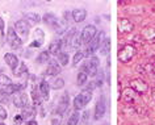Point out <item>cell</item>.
<instances>
[{"instance_id": "836d02e7", "label": "cell", "mask_w": 155, "mask_h": 125, "mask_svg": "<svg viewBox=\"0 0 155 125\" xmlns=\"http://www.w3.org/2000/svg\"><path fill=\"white\" fill-rule=\"evenodd\" d=\"M63 86H64V80L62 79V78H58V79L53 82V84L50 86V87L53 90H61V88H63Z\"/></svg>"}, {"instance_id": "d590c367", "label": "cell", "mask_w": 155, "mask_h": 125, "mask_svg": "<svg viewBox=\"0 0 155 125\" xmlns=\"http://www.w3.org/2000/svg\"><path fill=\"white\" fill-rule=\"evenodd\" d=\"M72 46V48H75V49H78L80 45H82V38H80V34H76L75 37L72 38V41H71V44H70Z\"/></svg>"}, {"instance_id": "8992f818", "label": "cell", "mask_w": 155, "mask_h": 125, "mask_svg": "<svg viewBox=\"0 0 155 125\" xmlns=\"http://www.w3.org/2000/svg\"><path fill=\"white\" fill-rule=\"evenodd\" d=\"M105 111H107L105 96L101 95L99 97L97 103H96V107H95V120H100V119H101V117L105 115Z\"/></svg>"}, {"instance_id": "cb8c5ba5", "label": "cell", "mask_w": 155, "mask_h": 125, "mask_svg": "<svg viewBox=\"0 0 155 125\" xmlns=\"http://www.w3.org/2000/svg\"><path fill=\"white\" fill-rule=\"evenodd\" d=\"M100 50H101L103 56H108V54H109V52H110V40L109 38H105V40H104L101 46H100Z\"/></svg>"}, {"instance_id": "484cf974", "label": "cell", "mask_w": 155, "mask_h": 125, "mask_svg": "<svg viewBox=\"0 0 155 125\" xmlns=\"http://www.w3.org/2000/svg\"><path fill=\"white\" fill-rule=\"evenodd\" d=\"M84 107H86V103L83 101L82 96H80V93H79V95L74 99V108H75L76 111H79V109H83Z\"/></svg>"}, {"instance_id": "277c9868", "label": "cell", "mask_w": 155, "mask_h": 125, "mask_svg": "<svg viewBox=\"0 0 155 125\" xmlns=\"http://www.w3.org/2000/svg\"><path fill=\"white\" fill-rule=\"evenodd\" d=\"M7 41H8V45L12 49H18V48H21V46H22L21 38L17 36L15 28H11V26H9L8 32H7Z\"/></svg>"}, {"instance_id": "d4e9b609", "label": "cell", "mask_w": 155, "mask_h": 125, "mask_svg": "<svg viewBox=\"0 0 155 125\" xmlns=\"http://www.w3.org/2000/svg\"><path fill=\"white\" fill-rule=\"evenodd\" d=\"M25 73H28V69H26V65L24 63V62L18 63V66L16 67V70H13V74H15L16 76H21V75H24Z\"/></svg>"}, {"instance_id": "d6a6232c", "label": "cell", "mask_w": 155, "mask_h": 125, "mask_svg": "<svg viewBox=\"0 0 155 125\" xmlns=\"http://www.w3.org/2000/svg\"><path fill=\"white\" fill-rule=\"evenodd\" d=\"M58 62L61 66H66L68 63V54L67 53H59L58 54Z\"/></svg>"}, {"instance_id": "ee69618b", "label": "cell", "mask_w": 155, "mask_h": 125, "mask_svg": "<svg viewBox=\"0 0 155 125\" xmlns=\"http://www.w3.org/2000/svg\"><path fill=\"white\" fill-rule=\"evenodd\" d=\"M4 32V20L0 17V33Z\"/></svg>"}, {"instance_id": "4dcf8cb0", "label": "cell", "mask_w": 155, "mask_h": 125, "mask_svg": "<svg viewBox=\"0 0 155 125\" xmlns=\"http://www.w3.org/2000/svg\"><path fill=\"white\" fill-rule=\"evenodd\" d=\"M84 57H86V56H84L83 52H76L75 56H74V58H72V66H78L80 62L83 61Z\"/></svg>"}, {"instance_id": "9a60e30c", "label": "cell", "mask_w": 155, "mask_h": 125, "mask_svg": "<svg viewBox=\"0 0 155 125\" xmlns=\"http://www.w3.org/2000/svg\"><path fill=\"white\" fill-rule=\"evenodd\" d=\"M4 62L9 66L11 69H12V71H13V70H16L18 63H20V62H18V58L15 56L13 53H7L4 56Z\"/></svg>"}, {"instance_id": "9c48e42d", "label": "cell", "mask_w": 155, "mask_h": 125, "mask_svg": "<svg viewBox=\"0 0 155 125\" xmlns=\"http://www.w3.org/2000/svg\"><path fill=\"white\" fill-rule=\"evenodd\" d=\"M13 104L16 105L17 108H21L24 109L25 107H28L29 105V97L26 93H22V92H18L13 97Z\"/></svg>"}, {"instance_id": "6da1fadb", "label": "cell", "mask_w": 155, "mask_h": 125, "mask_svg": "<svg viewBox=\"0 0 155 125\" xmlns=\"http://www.w3.org/2000/svg\"><path fill=\"white\" fill-rule=\"evenodd\" d=\"M104 40H105V32H104V30H100V32H97V34L95 36L94 40H92L90 44L87 45V50H86V53H84V56H86V57L94 56L96 50L101 46Z\"/></svg>"}, {"instance_id": "ac0fdd59", "label": "cell", "mask_w": 155, "mask_h": 125, "mask_svg": "<svg viewBox=\"0 0 155 125\" xmlns=\"http://www.w3.org/2000/svg\"><path fill=\"white\" fill-rule=\"evenodd\" d=\"M38 88H40V92H41V96L44 100H49L50 97V86L49 83L46 82L45 79H42L40 82V86H38Z\"/></svg>"}, {"instance_id": "e575fe53", "label": "cell", "mask_w": 155, "mask_h": 125, "mask_svg": "<svg viewBox=\"0 0 155 125\" xmlns=\"http://www.w3.org/2000/svg\"><path fill=\"white\" fill-rule=\"evenodd\" d=\"M0 84L4 86V87H7V86L12 84V80H11V78H8L5 74L0 73Z\"/></svg>"}, {"instance_id": "52a82bcc", "label": "cell", "mask_w": 155, "mask_h": 125, "mask_svg": "<svg viewBox=\"0 0 155 125\" xmlns=\"http://www.w3.org/2000/svg\"><path fill=\"white\" fill-rule=\"evenodd\" d=\"M130 88L135 93H145L149 90V84L143 79H133L130 82Z\"/></svg>"}, {"instance_id": "7402d4cb", "label": "cell", "mask_w": 155, "mask_h": 125, "mask_svg": "<svg viewBox=\"0 0 155 125\" xmlns=\"http://www.w3.org/2000/svg\"><path fill=\"white\" fill-rule=\"evenodd\" d=\"M122 96H124V100H125L126 103H133L134 99H135V92L130 87H126L122 92Z\"/></svg>"}, {"instance_id": "b9f144b4", "label": "cell", "mask_w": 155, "mask_h": 125, "mask_svg": "<svg viewBox=\"0 0 155 125\" xmlns=\"http://www.w3.org/2000/svg\"><path fill=\"white\" fill-rule=\"evenodd\" d=\"M22 121H24V119H22L21 115H17L16 117H15V124H16V125H20Z\"/></svg>"}, {"instance_id": "60d3db41", "label": "cell", "mask_w": 155, "mask_h": 125, "mask_svg": "<svg viewBox=\"0 0 155 125\" xmlns=\"http://www.w3.org/2000/svg\"><path fill=\"white\" fill-rule=\"evenodd\" d=\"M145 70H149L150 73H153L154 75H155V63H150V65H146L145 67H143Z\"/></svg>"}, {"instance_id": "f1b7e54d", "label": "cell", "mask_w": 155, "mask_h": 125, "mask_svg": "<svg viewBox=\"0 0 155 125\" xmlns=\"http://www.w3.org/2000/svg\"><path fill=\"white\" fill-rule=\"evenodd\" d=\"M87 79H88V75L84 71L80 70L79 74H78V78H76V82H78V86H84L87 83Z\"/></svg>"}, {"instance_id": "e0dca14e", "label": "cell", "mask_w": 155, "mask_h": 125, "mask_svg": "<svg viewBox=\"0 0 155 125\" xmlns=\"http://www.w3.org/2000/svg\"><path fill=\"white\" fill-rule=\"evenodd\" d=\"M36 107H33V105H28V107H25L24 109H22L21 112V116L24 120H34V116H36Z\"/></svg>"}, {"instance_id": "4fadbf2b", "label": "cell", "mask_w": 155, "mask_h": 125, "mask_svg": "<svg viewBox=\"0 0 155 125\" xmlns=\"http://www.w3.org/2000/svg\"><path fill=\"white\" fill-rule=\"evenodd\" d=\"M26 87V83H12L9 86H7V87H4L3 90H4V92L7 93V95H13V93H18L20 91H22Z\"/></svg>"}, {"instance_id": "2e32d148", "label": "cell", "mask_w": 155, "mask_h": 125, "mask_svg": "<svg viewBox=\"0 0 155 125\" xmlns=\"http://www.w3.org/2000/svg\"><path fill=\"white\" fill-rule=\"evenodd\" d=\"M71 16H72V20L75 22H82V21L86 20V17H87V11L83 9V8L74 9L72 13H71Z\"/></svg>"}, {"instance_id": "44dd1931", "label": "cell", "mask_w": 155, "mask_h": 125, "mask_svg": "<svg viewBox=\"0 0 155 125\" xmlns=\"http://www.w3.org/2000/svg\"><path fill=\"white\" fill-rule=\"evenodd\" d=\"M62 40H58V41H53L51 44H50V46H49V54H59V52H61V49H62Z\"/></svg>"}, {"instance_id": "ba28073f", "label": "cell", "mask_w": 155, "mask_h": 125, "mask_svg": "<svg viewBox=\"0 0 155 125\" xmlns=\"http://www.w3.org/2000/svg\"><path fill=\"white\" fill-rule=\"evenodd\" d=\"M142 37L143 40L149 44H155V25H146L142 29Z\"/></svg>"}, {"instance_id": "83f0119b", "label": "cell", "mask_w": 155, "mask_h": 125, "mask_svg": "<svg viewBox=\"0 0 155 125\" xmlns=\"http://www.w3.org/2000/svg\"><path fill=\"white\" fill-rule=\"evenodd\" d=\"M44 40H45V33L44 30L37 28L36 30H34V41L40 42V44H44Z\"/></svg>"}, {"instance_id": "d6986e66", "label": "cell", "mask_w": 155, "mask_h": 125, "mask_svg": "<svg viewBox=\"0 0 155 125\" xmlns=\"http://www.w3.org/2000/svg\"><path fill=\"white\" fill-rule=\"evenodd\" d=\"M25 21L28 22L29 25H36L41 21V16L38 13H34V12H28L25 15Z\"/></svg>"}, {"instance_id": "ab89813d", "label": "cell", "mask_w": 155, "mask_h": 125, "mask_svg": "<svg viewBox=\"0 0 155 125\" xmlns=\"http://www.w3.org/2000/svg\"><path fill=\"white\" fill-rule=\"evenodd\" d=\"M5 119H7V111L3 105H0V120H5Z\"/></svg>"}, {"instance_id": "7c38bea8", "label": "cell", "mask_w": 155, "mask_h": 125, "mask_svg": "<svg viewBox=\"0 0 155 125\" xmlns=\"http://www.w3.org/2000/svg\"><path fill=\"white\" fill-rule=\"evenodd\" d=\"M117 28H118L120 33H129L134 29V25H133V22L130 20H127V19H120Z\"/></svg>"}, {"instance_id": "5bb4252c", "label": "cell", "mask_w": 155, "mask_h": 125, "mask_svg": "<svg viewBox=\"0 0 155 125\" xmlns=\"http://www.w3.org/2000/svg\"><path fill=\"white\" fill-rule=\"evenodd\" d=\"M61 65L58 63V62L55 61H49V66H48V69H46V71L45 74L48 76H54V75H58V74L61 73Z\"/></svg>"}, {"instance_id": "ffe728a7", "label": "cell", "mask_w": 155, "mask_h": 125, "mask_svg": "<svg viewBox=\"0 0 155 125\" xmlns=\"http://www.w3.org/2000/svg\"><path fill=\"white\" fill-rule=\"evenodd\" d=\"M32 100L34 103V107H40L42 103V96H41V92L38 87H33L32 90Z\"/></svg>"}, {"instance_id": "1f68e13d", "label": "cell", "mask_w": 155, "mask_h": 125, "mask_svg": "<svg viewBox=\"0 0 155 125\" xmlns=\"http://www.w3.org/2000/svg\"><path fill=\"white\" fill-rule=\"evenodd\" d=\"M79 119H80L79 112H74L72 115L70 116V119L67 120V125H78V123H79Z\"/></svg>"}, {"instance_id": "7dc6e473", "label": "cell", "mask_w": 155, "mask_h": 125, "mask_svg": "<svg viewBox=\"0 0 155 125\" xmlns=\"http://www.w3.org/2000/svg\"><path fill=\"white\" fill-rule=\"evenodd\" d=\"M0 125H5L4 123H3V121H0Z\"/></svg>"}, {"instance_id": "3957f363", "label": "cell", "mask_w": 155, "mask_h": 125, "mask_svg": "<svg viewBox=\"0 0 155 125\" xmlns=\"http://www.w3.org/2000/svg\"><path fill=\"white\" fill-rule=\"evenodd\" d=\"M135 48L133 45H125V46H122V49H120V52H118V61L120 62H122V63H127L131 58H133L135 56Z\"/></svg>"}, {"instance_id": "603a6c76", "label": "cell", "mask_w": 155, "mask_h": 125, "mask_svg": "<svg viewBox=\"0 0 155 125\" xmlns=\"http://www.w3.org/2000/svg\"><path fill=\"white\" fill-rule=\"evenodd\" d=\"M42 21H44L46 25H49V26H55V24L58 22V19L54 16L53 13H46L44 16V19H42Z\"/></svg>"}, {"instance_id": "7bdbcfd3", "label": "cell", "mask_w": 155, "mask_h": 125, "mask_svg": "<svg viewBox=\"0 0 155 125\" xmlns=\"http://www.w3.org/2000/svg\"><path fill=\"white\" fill-rule=\"evenodd\" d=\"M29 46L30 48H40V46H42V44H40V42H37V41H33Z\"/></svg>"}, {"instance_id": "bcb514c9", "label": "cell", "mask_w": 155, "mask_h": 125, "mask_svg": "<svg viewBox=\"0 0 155 125\" xmlns=\"http://www.w3.org/2000/svg\"><path fill=\"white\" fill-rule=\"evenodd\" d=\"M26 125H38V124H37V121H36V120H29Z\"/></svg>"}, {"instance_id": "f546056e", "label": "cell", "mask_w": 155, "mask_h": 125, "mask_svg": "<svg viewBox=\"0 0 155 125\" xmlns=\"http://www.w3.org/2000/svg\"><path fill=\"white\" fill-rule=\"evenodd\" d=\"M49 59H50V54H49L48 50H46V52L40 53V56L37 57L36 62L37 63H45V62H49Z\"/></svg>"}, {"instance_id": "8d00e7d4", "label": "cell", "mask_w": 155, "mask_h": 125, "mask_svg": "<svg viewBox=\"0 0 155 125\" xmlns=\"http://www.w3.org/2000/svg\"><path fill=\"white\" fill-rule=\"evenodd\" d=\"M8 101V95L4 92V90L0 87V103H7Z\"/></svg>"}, {"instance_id": "f6af8a7d", "label": "cell", "mask_w": 155, "mask_h": 125, "mask_svg": "<svg viewBox=\"0 0 155 125\" xmlns=\"http://www.w3.org/2000/svg\"><path fill=\"white\" fill-rule=\"evenodd\" d=\"M51 125H61V120L59 119H53L51 120Z\"/></svg>"}, {"instance_id": "5b68a950", "label": "cell", "mask_w": 155, "mask_h": 125, "mask_svg": "<svg viewBox=\"0 0 155 125\" xmlns=\"http://www.w3.org/2000/svg\"><path fill=\"white\" fill-rule=\"evenodd\" d=\"M97 34V30L94 25H87L86 28L82 30V33H80V38H82V44H86L88 45L90 42L94 40L95 36Z\"/></svg>"}, {"instance_id": "4316f807", "label": "cell", "mask_w": 155, "mask_h": 125, "mask_svg": "<svg viewBox=\"0 0 155 125\" xmlns=\"http://www.w3.org/2000/svg\"><path fill=\"white\" fill-rule=\"evenodd\" d=\"M80 96H82L83 101H84V103H86V105H87V104L91 101V99H92V91H91V90L84 88L83 91L80 92Z\"/></svg>"}, {"instance_id": "8fae6325", "label": "cell", "mask_w": 155, "mask_h": 125, "mask_svg": "<svg viewBox=\"0 0 155 125\" xmlns=\"http://www.w3.org/2000/svg\"><path fill=\"white\" fill-rule=\"evenodd\" d=\"M29 26L30 25L25 20H18V21H16V24H15V30H16L17 36L20 34L21 37H26L29 34Z\"/></svg>"}, {"instance_id": "30bf717a", "label": "cell", "mask_w": 155, "mask_h": 125, "mask_svg": "<svg viewBox=\"0 0 155 125\" xmlns=\"http://www.w3.org/2000/svg\"><path fill=\"white\" fill-rule=\"evenodd\" d=\"M68 104H70V96H68V93L66 92V93H63V96L61 97L59 103H58V107H57V109H55L57 115L63 116L64 112L67 111V108H68Z\"/></svg>"}, {"instance_id": "74e56055", "label": "cell", "mask_w": 155, "mask_h": 125, "mask_svg": "<svg viewBox=\"0 0 155 125\" xmlns=\"http://www.w3.org/2000/svg\"><path fill=\"white\" fill-rule=\"evenodd\" d=\"M88 120H90V112L86 111L82 115V125H87L88 124Z\"/></svg>"}, {"instance_id": "f35d334b", "label": "cell", "mask_w": 155, "mask_h": 125, "mask_svg": "<svg viewBox=\"0 0 155 125\" xmlns=\"http://www.w3.org/2000/svg\"><path fill=\"white\" fill-rule=\"evenodd\" d=\"M96 76H97V79H96V82H95L96 87H101V86H103V82H104L103 73H101V74H99V75H96Z\"/></svg>"}, {"instance_id": "7a4b0ae2", "label": "cell", "mask_w": 155, "mask_h": 125, "mask_svg": "<svg viewBox=\"0 0 155 125\" xmlns=\"http://www.w3.org/2000/svg\"><path fill=\"white\" fill-rule=\"evenodd\" d=\"M82 71H84L88 76H96L97 75V70H99V58L92 57L90 61H87L86 63L82 66Z\"/></svg>"}]
</instances>
